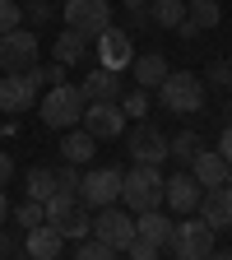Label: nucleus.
Wrapping results in <instances>:
<instances>
[{"instance_id":"1","label":"nucleus","mask_w":232,"mask_h":260,"mask_svg":"<svg viewBox=\"0 0 232 260\" xmlns=\"http://www.w3.org/2000/svg\"><path fill=\"white\" fill-rule=\"evenodd\" d=\"M205 75H195V70H172L168 79L158 84V103L162 112H172V116H200L205 107Z\"/></svg>"},{"instance_id":"2","label":"nucleus","mask_w":232,"mask_h":260,"mask_svg":"<svg viewBox=\"0 0 232 260\" xmlns=\"http://www.w3.org/2000/svg\"><path fill=\"white\" fill-rule=\"evenodd\" d=\"M162 186H168V177H162L158 162H135V168L125 172V181H121V205L130 214L162 209Z\"/></svg>"},{"instance_id":"3","label":"nucleus","mask_w":232,"mask_h":260,"mask_svg":"<svg viewBox=\"0 0 232 260\" xmlns=\"http://www.w3.org/2000/svg\"><path fill=\"white\" fill-rule=\"evenodd\" d=\"M84 107H88L84 88L65 79V84H51V88H47V98L38 103V116H42L47 130H70V125L84 121Z\"/></svg>"},{"instance_id":"4","label":"nucleus","mask_w":232,"mask_h":260,"mask_svg":"<svg viewBox=\"0 0 232 260\" xmlns=\"http://www.w3.org/2000/svg\"><path fill=\"white\" fill-rule=\"evenodd\" d=\"M218 246H214V228L200 218V209L195 214H186L177 228H172V242L162 246V255H177V260H205V255H214Z\"/></svg>"},{"instance_id":"5","label":"nucleus","mask_w":232,"mask_h":260,"mask_svg":"<svg viewBox=\"0 0 232 260\" xmlns=\"http://www.w3.org/2000/svg\"><path fill=\"white\" fill-rule=\"evenodd\" d=\"M42 65H28V70H5L0 79V112L5 116H19L28 107H38V93H42Z\"/></svg>"},{"instance_id":"6","label":"nucleus","mask_w":232,"mask_h":260,"mask_svg":"<svg viewBox=\"0 0 232 260\" xmlns=\"http://www.w3.org/2000/svg\"><path fill=\"white\" fill-rule=\"evenodd\" d=\"M47 223H56L60 233H65V242H79V237H88L93 233V209L79 200V195H51L47 200Z\"/></svg>"},{"instance_id":"7","label":"nucleus","mask_w":232,"mask_h":260,"mask_svg":"<svg viewBox=\"0 0 232 260\" xmlns=\"http://www.w3.org/2000/svg\"><path fill=\"white\" fill-rule=\"evenodd\" d=\"M93 237H103L116 255H125V246L135 242V214H130L125 205H103V209H93Z\"/></svg>"},{"instance_id":"8","label":"nucleus","mask_w":232,"mask_h":260,"mask_svg":"<svg viewBox=\"0 0 232 260\" xmlns=\"http://www.w3.org/2000/svg\"><path fill=\"white\" fill-rule=\"evenodd\" d=\"M125 153L135 158V162H168L172 158V135H162V130L153 121H135L125 130Z\"/></svg>"},{"instance_id":"9","label":"nucleus","mask_w":232,"mask_h":260,"mask_svg":"<svg viewBox=\"0 0 232 260\" xmlns=\"http://www.w3.org/2000/svg\"><path fill=\"white\" fill-rule=\"evenodd\" d=\"M121 181H125L121 168H88V172H84V186H79V200H84L88 209L121 205Z\"/></svg>"},{"instance_id":"10","label":"nucleus","mask_w":232,"mask_h":260,"mask_svg":"<svg viewBox=\"0 0 232 260\" xmlns=\"http://www.w3.org/2000/svg\"><path fill=\"white\" fill-rule=\"evenodd\" d=\"M28 65H38V32L23 23L0 32V70H28Z\"/></svg>"},{"instance_id":"11","label":"nucleus","mask_w":232,"mask_h":260,"mask_svg":"<svg viewBox=\"0 0 232 260\" xmlns=\"http://www.w3.org/2000/svg\"><path fill=\"white\" fill-rule=\"evenodd\" d=\"M97 65H107V70H130V65H135V38H130V32L125 28H103V32H97Z\"/></svg>"},{"instance_id":"12","label":"nucleus","mask_w":232,"mask_h":260,"mask_svg":"<svg viewBox=\"0 0 232 260\" xmlns=\"http://www.w3.org/2000/svg\"><path fill=\"white\" fill-rule=\"evenodd\" d=\"M60 14H65L70 28H79L84 38H97L103 28H112V5L107 0H65Z\"/></svg>"},{"instance_id":"13","label":"nucleus","mask_w":232,"mask_h":260,"mask_svg":"<svg viewBox=\"0 0 232 260\" xmlns=\"http://www.w3.org/2000/svg\"><path fill=\"white\" fill-rule=\"evenodd\" d=\"M125 121H130V116H125V107H121V103H88L79 125L88 130L93 140H121Z\"/></svg>"},{"instance_id":"14","label":"nucleus","mask_w":232,"mask_h":260,"mask_svg":"<svg viewBox=\"0 0 232 260\" xmlns=\"http://www.w3.org/2000/svg\"><path fill=\"white\" fill-rule=\"evenodd\" d=\"M200 195H205V186L195 181V172H177V177H168V186H162V205H168L172 214H195L200 209Z\"/></svg>"},{"instance_id":"15","label":"nucleus","mask_w":232,"mask_h":260,"mask_svg":"<svg viewBox=\"0 0 232 260\" xmlns=\"http://www.w3.org/2000/svg\"><path fill=\"white\" fill-rule=\"evenodd\" d=\"M84 98L88 103H121V70H107V65H93L84 75Z\"/></svg>"},{"instance_id":"16","label":"nucleus","mask_w":232,"mask_h":260,"mask_svg":"<svg viewBox=\"0 0 232 260\" xmlns=\"http://www.w3.org/2000/svg\"><path fill=\"white\" fill-rule=\"evenodd\" d=\"M23 246H28L32 260H56V255H65V233L56 223H38V228H28Z\"/></svg>"},{"instance_id":"17","label":"nucleus","mask_w":232,"mask_h":260,"mask_svg":"<svg viewBox=\"0 0 232 260\" xmlns=\"http://www.w3.org/2000/svg\"><path fill=\"white\" fill-rule=\"evenodd\" d=\"M200 218L214 228V233L232 228V186H214V190L200 195Z\"/></svg>"},{"instance_id":"18","label":"nucleus","mask_w":232,"mask_h":260,"mask_svg":"<svg viewBox=\"0 0 232 260\" xmlns=\"http://www.w3.org/2000/svg\"><path fill=\"white\" fill-rule=\"evenodd\" d=\"M190 172H195V181H200L205 190H214V186H227L232 162H227L218 149H200V153H195V162H190Z\"/></svg>"},{"instance_id":"19","label":"nucleus","mask_w":232,"mask_h":260,"mask_svg":"<svg viewBox=\"0 0 232 260\" xmlns=\"http://www.w3.org/2000/svg\"><path fill=\"white\" fill-rule=\"evenodd\" d=\"M168 75H172V65H168V56H162V51H140L135 65H130V79H135L140 88H158Z\"/></svg>"},{"instance_id":"20","label":"nucleus","mask_w":232,"mask_h":260,"mask_svg":"<svg viewBox=\"0 0 232 260\" xmlns=\"http://www.w3.org/2000/svg\"><path fill=\"white\" fill-rule=\"evenodd\" d=\"M88 47H93V38H84L79 28L65 23V28L56 32V42H51V60H60V65H79V60L88 56Z\"/></svg>"},{"instance_id":"21","label":"nucleus","mask_w":232,"mask_h":260,"mask_svg":"<svg viewBox=\"0 0 232 260\" xmlns=\"http://www.w3.org/2000/svg\"><path fill=\"white\" fill-rule=\"evenodd\" d=\"M172 228H177V223L162 214V209H144V214H135V233H140L144 242H153L158 251L172 242Z\"/></svg>"},{"instance_id":"22","label":"nucleus","mask_w":232,"mask_h":260,"mask_svg":"<svg viewBox=\"0 0 232 260\" xmlns=\"http://www.w3.org/2000/svg\"><path fill=\"white\" fill-rule=\"evenodd\" d=\"M93 153H97V140L88 135V130L79 125H70V130H65V135H60V158L65 162H79V168H84V162H93Z\"/></svg>"},{"instance_id":"23","label":"nucleus","mask_w":232,"mask_h":260,"mask_svg":"<svg viewBox=\"0 0 232 260\" xmlns=\"http://www.w3.org/2000/svg\"><path fill=\"white\" fill-rule=\"evenodd\" d=\"M186 19H195V28H218L223 23V5L218 0H186Z\"/></svg>"},{"instance_id":"24","label":"nucleus","mask_w":232,"mask_h":260,"mask_svg":"<svg viewBox=\"0 0 232 260\" xmlns=\"http://www.w3.org/2000/svg\"><path fill=\"white\" fill-rule=\"evenodd\" d=\"M60 186H56V168H32L28 172V195H32V200H51V195H56Z\"/></svg>"},{"instance_id":"25","label":"nucleus","mask_w":232,"mask_h":260,"mask_svg":"<svg viewBox=\"0 0 232 260\" xmlns=\"http://www.w3.org/2000/svg\"><path fill=\"white\" fill-rule=\"evenodd\" d=\"M10 218H14V228H23V233H28V228L47 223V205H42V200H32V195H28L23 205H14V209H10Z\"/></svg>"},{"instance_id":"26","label":"nucleus","mask_w":232,"mask_h":260,"mask_svg":"<svg viewBox=\"0 0 232 260\" xmlns=\"http://www.w3.org/2000/svg\"><path fill=\"white\" fill-rule=\"evenodd\" d=\"M149 10H153V23L158 28H177L186 19V0H149Z\"/></svg>"},{"instance_id":"27","label":"nucleus","mask_w":232,"mask_h":260,"mask_svg":"<svg viewBox=\"0 0 232 260\" xmlns=\"http://www.w3.org/2000/svg\"><path fill=\"white\" fill-rule=\"evenodd\" d=\"M121 107H125V116H135V121H144L149 116V107H153V88H130V93H121Z\"/></svg>"},{"instance_id":"28","label":"nucleus","mask_w":232,"mask_h":260,"mask_svg":"<svg viewBox=\"0 0 232 260\" xmlns=\"http://www.w3.org/2000/svg\"><path fill=\"white\" fill-rule=\"evenodd\" d=\"M200 149H205V144H200V135H195V130H181V135H172V158L186 162V168L195 162V153H200Z\"/></svg>"},{"instance_id":"29","label":"nucleus","mask_w":232,"mask_h":260,"mask_svg":"<svg viewBox=\"0 0 232 260\" xmlns=\"http://www.w3.org/2000/svg\"><path fill=\"white\" fill-rule=\"evenodd\" d=\"M75 255H79V260H112L116 251H112V246H107L103 237H93V233H88V237H79V246H75Z\"/></svg>"},{"instance_id":"30","label":"nucleus","mask_w":232,"mask_h":260,"mask_svg":"<svg viewBox=\"0 0 232 260\" xmlns=\"http://www.w3.org/2000/svg\"><path fill=\"white\" fill-rule=\"evenodd\" d=\"M23 19H28L32 28H47V23L56 19V5H51V0H23Z\"/></svg>"},{"instance_id":"31","label":"nucleus","mask_w":232,"mask_h":260,"mask_svg":"<svg viewBox=\"0 0 232 260\" xmlns=\"http://www.w3.org/2000/svg\"><path fill=\"white\" fill-rule=\"evenodd\" d=\"M56 186H60L65 195H79V186H84L79 162H60V168H56ZM60 190H56V195H60Z\"/></svg>"},{"instance_id":"32","label":"nucleus","mask_w":232,"mask_h":260,"mask_svg":"<svg viewBox=\"0 0 232 260\" xmlns=\"http://www.w3.org/2000/svg\"><path fill=\"white\" fill-rule=\"evenodd\" d=\"M125 19L135 23L140 32H149V28H158L153 23V10H149V0H125Z\"/></svg>"},{"instance_id":"33","label":"nucleus","mask_w":232,"mask_h":260,"mask_svg":"<svg viewBox=\"0 0 232 260\" xmlns=\"http://www.w3.org/2000/svg\"><path fill=\"white\" fill-rule=\"evenodd\" d=\"M205 88H218V93L232 88V65H227V60H214L209 70H205Z\"/></svg>"},{"instance_id":"34","label":"nucleus","mask_w":232,"mask_h":260,"mask_svg":"<svg viewBox=\"0 0 232 260\" xmlns=\"http://www.w3.org/2000/svg\"><path fill=\"white\" fill-rule=\"evenodd\" d=\"M19 23H23V5L19 0H0V32H10Z\"/></svg>"},{"instance_id":"35","label":"nucleus","mask_w":232,"mask_h":260,"mask_svg":"<svg viewBox=\"0 0 232 260\" xmlns=\"http://www.w3.org/2000/svg\"><path fill=\"white\" fill-rule=\"evenodd\" d=\"M125 255H130V260H158L162 251H158L153 242H144V237H135V242H130V246H125Z\"/></svg>"},{"instance_id":"36","label":"nucleus","mask_w":232,"mask_h":260,"mask_svg":"<svg viewBox=\"0 0 232 260\" xmlns=\"http://www.w3.org/2000/svg\"><path fill=\"white\" fill-rule=\"evenodd\" d=\"M65 70H70V65H60V60L42 65V84H47V88H51V84H65Z\"/></svg>"},{"instance_id":"37","label":"nucleus","mask_w":232,"mask_h":260,"mask_svg":"<svg viewBox=\"0 0 232 260\" xmlns=\"http://www.w3.org/2000/svg\"><path fill=\"white\" fill-rule=\"evenodd\" d=\"M0 255H28V246L19 237H10V233H0Z\"/></svg>"},{"instance_id":"38","label":"nucleus","mask_w":232,"mask_h":260,"mask_svg":"<svg viewBox=\"0 0 232 260\" xmlns=\"http://www.w3.org/2000/svg\"><path fill=\"white\" fill-rule=\"evenodd\" d=\"M218 153H223V158L232 162V121L223 125V135H218Z\"/></svg>"},{"instance_id":"39","label":"nucleus","mask_w":232,"mask_h":260,"mask_svg":"<svg viewBox=\"0 0 232 260\" xmlns=\"http://www.w3.org/2000/svg\"><path fill=\"white\" fill-rule=\"evenodd\" d=\"M10 177H14V158L0 153V186H10Z\"/></svg>"},{"instance_id":"40","label":"nucleus","mask_w":232,"mask_h":260,"mask_svg":"<svg viewBox=\"0 0 232 260\" xmlns=\"http://www.w3.org/2000/svg\"><path fill=\"white\" fill-rule=\"evenodd\" d=\"M5 218H10V195H5V186H0V228H5Z\"/></svg>"},{"instance_id":"41","label":"nucleus","mask_w":232,"mask_h":260,"mask_svg":"<svg viewBox=\"0 0 232 260\" xmlns=\"http://www.w3.org/2000/svg\"><path fill=\"white\" fill-rule=\"evenodd\" d=\"M223 116H227V121H232V98H227V103H223Z\"/></svg>"},{"instance_id":"42","label":"nucleus","mask_w":232,"mask_h":260,"mask_svg":"<svg viewBox=\"0 0 232 260\" xmlns=\"http://www.w3.org/2000/svg\"><path fill=\"white\" fill-rule=\"evenodd\" d=\"M227 186H232V172H227Z\"/></svg>"}]
</instances>
